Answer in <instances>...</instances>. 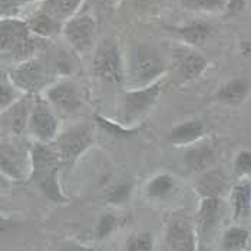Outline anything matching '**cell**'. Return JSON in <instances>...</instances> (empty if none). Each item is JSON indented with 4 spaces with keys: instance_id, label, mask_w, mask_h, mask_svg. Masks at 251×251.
<instances>
[{
    "instance_id": "cell-1",
    "label": "cell",
    "mask_w": 251,
    "mask_h": 251,
    "mask_svg": "<svg viewBox=\"0 0 251 251\" xmlns=\"http://www.w3.org/2000/svg\"><path fill=\"white\" fill-rule=\"evenodd\" d=\"M60 156L55 145L50 142H36L30 152V174L29 179L38 187L45 198L55 204H66L68 197L62 193L59 185Z\"/></svg>"
},
{
    "instance_id": "cell-2",
    "label": "cell",
    "mask_w": 251,
    "mask_h": 251,
    "mask_svg": "<svg viewBox=\"0 0 251 251\" xmlns=\"http://www.w3.org/2000/svg\"><path fill=\"white\" fill-rule=\"evenodd\" d=\"M92 144L94 126L89 124H80L56 136L53 145L58 150L62 164L72 165Z\"/></svg>"
},
{
    "instance_id": "cell-3",
    "label": "cell",
    "mask_w": 251,
    "mask_h": 251,
    "mask_svg": "<svg viewBox=\"0 0 251 251\" xmlns=\"http://www.w3.org/2000/svg\"><path fill=\"white\" fill-rule=\"evenodd\" d=\"M165 72V62L152 45L141 43L135 48L132 59V75L139 88L155 83Z\"/></svg>"
},
{
    "instance_id": "cell-4",
    "label": "cell",
    "mask_w": 251,
    "mask_h": 251,
    "mask_svg": "<svg viewBox=\"0 0 251 251\" xmlns=\"http://www.w3.org/2000/svg\"><path fill=\"white\" fill-rule=\"evenodd\" d=\"M94 74L105 82L121 83L124 80V69L121 53L112 40H103L97 48L92 60Z\"/></svg>"
},
{
    "instance_id": "cell-5",
    "label": "cell",
    "mask_w": 251,
    "mask_h": 251,
    "mask_svg": "<svg viewBox=\"0 0 251 251\" xmlns=\"http://www.w3.org/2000/svg\"><path fill=\"white\" fill-rule=\"evenodd\" d=\"M161 94L162 85L159 82L126 92L124 98V122L129 125L145 115L156 103Z\"/></svg>"
},
{
    "instance_id": "cell-6",
    "label": "cell",
    "mask_w": 251,
    "mask_h": 251,
    "mask_svg": "<svg viewBox=\"0 0 251 251\" xmlns=\"http://www.w3.org/2000/svg\"><path fill=\"white\" fill-rule=\"evenodd\" d=\"M7 77L25 95H36L46 82V71L38 59H29L18 63Z\"/></svg>"
},
{
    "instance_id": "cell-7",
    "label": "cell",
    "mask_w": 251,
    "mask_h": 251,
    "mask_svg": "<svg viewBox=\"0 0 251 251\" xmlns=\"http://www.w3.org/2000/svg\"><path fill=\"white\" fill-rule=\"evenodd\" d=\"M27 128L39 142H52L56 139L59 129L58 119L45 99L35 97Z\"/></svg>"
},
{
    "instance_id": "cell-8",
    "label": "cell",
    "mask_w": 251,
    "mask_h": 251,
    "mask_svg": "<svg viewBox=\"0 0 251 251\" xmlns=\"http://www.w3.org/2000/svg\"><path fill=\"white\" fill-rule=\"evenodd\" d=\"M97 35V23L89 15H79L69 19L63 26V36L76 50L85 52L94 43Z\"/></svg>"
},
{
    "instance_id": "cell-9",
    "label": "cell",
    "mask_w": 251,
    "mask_h": 251,
    "mask_svg": "<svg viewBox=\"0 0 251 251\" xmlns=\"http://www.w3.org/2000/svg\"><path fill=\"white\" fill-rule=\"evenodd\" d=\"M165 251H197V231L191 221L175 217L165 231Z\"/></svg>"
},
{
    "instance_id": "cell-10",
    "label": "cell",
    "mask_w": 251,
    "mask_h": 251,
    "mask_svg": "<svg viewBox=\"0 0 251 251\" xmlns=\"http://www.w3.org/2000/svg\"><path fill=\"white\" fill-rule=\"evenodd\" d=\"M224 202L221 197L201 198V204L197 213V231L201 237L207 238L218 227L224 215Z\"/></svg>"
},
{
    "instance_id": "cell-11",
    "label": "cell",
    "mask_w": 251,
    "mask_h": 251,
    "mask_svg": "<svg viewBox=\"0 0 251 251\" xmlns=\"http://www.w3.org/2000/svg\"><path fill=\"white\" fill-rule=\"evenodd\" d=\"M1 30V53L3 58L12 53L15 49L22 46L26 40L32 38L27 22L19 20L16 18L1 19L0 23Z\"/></svg>"
},
{
    "instance_id": "cell-12",
    "label": "cell",
    "mask_w": 251,
    "mask_h": 251,
    "mask_svg": "<svg viewBox=\"0 0 251 251\" xmlns=\"http://www.w3.org/2000/svg\"><path fill=\"white\" fill-rule=\"evenodd\" d=\"M35 97L33 95H25L19 98L15 103H12L7 109L3 112V124L10 129L12 134L20 135L23 131L29 126V119L32 114Z\"/></svg>"
},
{
    "instance_id": "cell-13",
    "label": "cell",
    "mask_w": 251,
    "mask_h": 251,
    "mask_svg": "<svg viewBox=\"0 0 251 251\" xmlns=\"http://www.w3.org/2000/svg\"><path fill=\"white\" fill-rule=\"evenodd\" d=\"M46 100L56 106L58 109L72 114L76 112L82 106V98L77 91V88L69 80L59 82L48 89L46 92Z\"/></svg>"
},
{
    "instance_id": "cell-14",
    "label": "cell",
    "mask_w": 251,
    "mask_h": 251,
    "mask_svg": "<svg viewBox=\"0 0 251 251\" xmlns=\"http://www.w3.org/2000/svg\"><path fill=\"white\" fill-rule=\"evenodd\" d=\"M250 95V77H232L217 89L215 99L217 102L227 106H240L249 99Z\"/></svg>"
},
{
    "instance_id": "cell-15",
    "label": "cell",
    "mask_w": 251,
    "mask_h": 251,
    "mask_svg": "<svg viewBox=\"0 0 251 251\" xmlns=\"http://www.w3.org/2000/svg\"><path fill=\"white\" fill-rule=\"evenodd\" d=\"M228 179L221 170H207L195 181V191L201 198L221 197L227 190Z\"/></svg>"
},
{
    "instance_id": "cell-16",
    "label": "cell",
    "mask_w": 251,
    "mask_h": 251,
    "mask_svg": "<svg viewBox=\"0 0 251 251\" xmlns=\"http://www.w3.org/2000/svg\"><path fill=\"white\" fill-rule=\"evenodd\" d=\"M215 158V151L210 144L197 142L185 151L184 162L190 171L201 174L213 167Z\"/></svg>"
},
{
    "instance_id": "cell-17",
    "label": "cell",
    "mask_w": 251,
    "mask_h": 251,
    "mask_svg": "<svg viewBox=\"0 0 251 251\" xmlns=\"http://www.w3.org/2000/svg\"><path fill=\"white\" fill-rule=\"evenodd\" d=\"M205 135V125L198 119L176 124L168 134V141L174 145H194Z\"/></svg>"
},
{
    "instance_id": "cell-18",
    "label": "cell",
    "mask_w": 251,
    "mask_h": 251,
    "mask_svg": "<svg viewBox=\"0 0 251 251\" xmlns=\"http://www.w3.org/2000/svg\"><path fill=\"white\" fill-rule=\"evenodd\" d=\"M175 58L178 62L179 76L185 82H190V80H194L198 76H201L204 74V71L207 69V59L194 49L179 50L175 55Z\"/></svg>"
},
{
    "instance_id": "cell-19",
    "label": "cell",
    "mask_w": 251,
    "mask_h": 251,
    "mask_svg": "<svg viewBox=\"0 0 251 251\" xmlns=\"http://www.w3.org/2000/svg\"><path fill=\"white\" fill-rule=\"evenodd\" d=\"M0 164H1V173L4 176L20 181L25 176V161L22 155L10 144H1V151H0Z\"/></svg>"
},
{
    "instance_id": "cell-20",
    "label": "cell",
    "mask_w": 251,
    "mask_h": 251,
    "mask_svg": "<svg viewBox=\"0 0 251 251\" xmlns=\"http://www.w3.org/2000/svg\"><path fill=\"white\" fill-rule=\"evenodd\" d=\"M179 38L184 39L188 45L198 46L202 42H205L213 32V26L205 20H195L188 25H184L181 27H170Z\"/></svg>"
},
{
    "instance_id": "cell-21",
    "label": "cell",
    "mask_w": 251,
    "mask_h": 251,
    "mask_svg": "<svg viewBox=\"0 0 251 251\" xmlns=\"http://www.w3.org/2000/svg\"><path fill=\"white\" fill-rule=\"evenodd\" d=\"M232 220L240 221L251 215V184L240 182L231 191Z\"/></svg>"
},
{
    "instance_id": "cell-22",
    "label": "cell",
    "mask_w": 251,
    "mask_h": 251,
    "mask_svg": "<svg viewBox=\"0 0 251 251\" xmlns=\"http://www.w3.org/2000/svg\"><path fill=\"white\" fill-rule=\"evenodd\" d=\"M30 33L39 36V38H52L56 36L60 30H63L60 22L55 18L49 16L45 12H39L35 16H32V19L27 20Z\"/></svg>"
},
{
    "instance_id": "cell-23",
    "label": "cell",
    "mask_w": 251,
    "mask_h": 251,
    "mask_svg": "<svg viewBox=\"0 0 251 251\" xmlns=\"http://www.w3.org/2000/svg\"><path fill=\"white\" fill-rule=\"evenodd\" d=\"M223 249L226 251H246L250 243V231L240 226H232L223 234Z\"/></svg>"
},
{
    "instance_id": "cell-24",
    "label": "cell",
    "mask_w": 251,
    "mask_h": 251,
    "mask_svg": "<svg viewBox=\"0 0 251 251\" xmlns=\"http://www.w3.org/2000/svg\"><path fill=\"white\" fill-rule=\"evenodd\" d=\"M175 187H176V182L173 175L158 174L155 175L152 179H150V182L147 184L145 193L150 198L162 200L174 193Z\"/></svg>"
},
{
    "instance_id": "cell-25",
    "label": "cell",
    "mask_w": 251,
    "mask_h": 251,
    "mask_svg": "<svg viewBox=\"0 0 251 251\" xmlns=\"http://www.w3.org/2000/svg\"><path fill=\"white\" fill-rule=\"evenodd\" d=\"M80 4V0H45L42 12L55 18L59 22L72 16Z\"/></svg>"
},
{
    "instance_id": "cell-26",
    "label": "cell",
    "mask_w": 251,
    "mask_h": 251,
    "mask_svg": "<svg viewBox=\"0 0 251 251\" xmlns=\"http://www.w3.org/2000/svg\"><path fill=\"white\" fill-rule=\"evenodd\" d=\"M228 0H179L181 6L190 12L220 13L227 9Z\"/></svg>"
},
{
    "instance_id": "cell-27",
    "label": "cell",
    "mask_w": 251,
    "mask_h": 251,
    "mask_svg": "<svg viewBox=\"0 0 251 251\" xmlns=\"http://www.w3.org/2000/svg\"><path fill=\"white\" fill-rule=\"evenodd\" d=\"M154 238L150 232H136L132 234L125 244L124 251H152Z\"/></svg>"
},
{
    "instance_id": "cell-28",
    "label": "cell",
    "mask_w": 251,
    "mask_h": 251,
    "mask_svg": "<svg viewBox=\"0 0 251 251\" xmlns=\"http://www.w3.org/2000/svg\"><path fill=\"white\" fill-rule=\"evenodd\" d=\"M132 193V182H122V184H118L114 188H111L105 198H106V202L108 204H114V205H122L125 204Z\"/></svg>"
},
{
    "instance_id": "cell-29",
    "label": "cell",
    "mask_w": 251,
    "mask_h": 251,
    "mask_svg": "<svg viewBox=\"0 0 251 251\" xmlns=\"http://www.w3.org/2000/svg\"><path fill=\"white\" fill-rule=\"evenodd\" d=\"M95 121L98 124L111 135L116 136V138H129L131 135H134L136 131L129 128V126H124L121 124H115V122H111L109 119L106 118H102V116H95Z\"/></svg>"
},
{
    "instance_id": "cell-30",
    "label": "cell",
    "mask_w": 251,
    "mask_h": 251,
    "mask_svg": "<svg viewBox=\"0 0 251 251\" xmlns=\"http://www.w3.org/2000/svg\"><path fill=\"white\" fill-rule=\"evenodd\" d=\"M234 173L238 178L251 175V151L243 150L234 159Z\"/></svg>"
},
{
    "instance_id": "cell-31",
    "label": "cell",
    "mask_w": 251,
    "mask_h": 251,
    "mask_svg": "<svg viewBox=\"0 0 251 251\" xmlns=\"http://www.w3.org/2000/svg\"><path fill=\"white\" fill-rule=\"evenodd\" d=\"M19 98L16 97V89L15 86L6 80V77H1L0 83V102H1V111L7 109L12 103H15Z\"/></svg>"
},
{
    "instance_id": "cell-32",
    "label": "cell",
    "mask_w": 251,
    "mask_h": 251,
    "mask_svg": "<svg viewBox=\"0 0 251 251\" xmlns=\"http://www.w3.org/2000/svg\"><path fill=\"white\" fill-rule=\"evenodd\" d=\"M116 228V217L114 214H103L99 221H98L95 235L98 240H102L105 237H108L112 231H115Z\"/></svg>"
},
{
    "instance_id": "cell-33",
    "label": "cell",
    "mask_w": 251,
    "mask_h": 251,
    "mask_svg": "<svg viewBox=\"0 0 251 251\" xmlns=\"http://www.w3.org/2000/svg\"><path fill=\"white\" fill-rule=\"evenodd\" d=\"M19 10V0H1V16L3 19L13 18Z\"/></svg>"
},
{
    "instance_id": "cell-34",
    "label": "cell",
    "mask_w": 251,
    "mask_h": 251,
    "mask_svg": "<svg viewBox=\"0 0 251 251\" xmlns=\"http://www.w3.org/2000/svg\"><path fill=\"white\" fill-rule=\"evenodd\" d=\"M246 4H247V0H228L226 10L230 16H234L237 13H241L246 9Z\"/></svg>"
},
{
    "instance_id": "cell-35",
    "label": "cell",
    "mask_w": 251,
    "mask_h": 251,
    "mask_svg": "<svg viewBox=\"0 0 251 251\" xmlns=\"http://www.w3.org/2000/svg\"><path fill=\"white\" fill-rule=\"evenodd\" d=\"M56 251H92L89 249H85L79 244H75V243H66L65 246H62L60 249H58Z\"/></svg>"
},
{
    "instance_id": "cell-36",
    "label": "cell",
    "mask_w": 251,
    "mask_h": 251,
    "mask_svg": "<svg viewBox=\"0 0 251 251\" xmlns=\"http://www.w3.org/2000/svg\"><path fill=\"white\" fill-rule=\"evenodd\" d=\"M94 4H97L99 7H114V4H115L118 0H91Z\"/></svg>"
},
{
    "instance_id": "cell-37",
    "label": "cell",
    "mask_w": 251,
    "mask_h": 251,
    "mask_svg": "<svg viewBox=\"0 0 251 251\" xmlns=\"http://www.w3.org/2000/svg\"><path fill=\"white\" fill-rule=\"evenodd\" d=\"M159 1H162V0H136V3H139L142 6H154V4H158Z\"/></svg>"
}]
</instances>
